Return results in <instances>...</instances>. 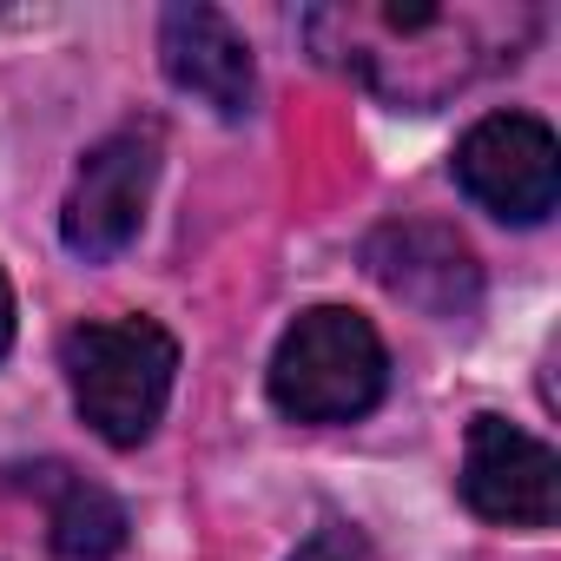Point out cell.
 I'll list each match as a JSON object with an SVG mask.
<instances>
[{"instance_id": "ba28073f", "label": "cell", "mask_w": 561, "mask_h": 561, "mask_svg": "<svg viewBox=\"0 0 561 561\" xmlns=\"http://www.w3.org/2000/svg\"><path fill=\"white\" fill-rule=\"evenodd\" d=\"M34 489L47 495V541L60 561H113L126 548V508L119 495H106L100 482L47 462V469H27Z\"/></svg>"}, {"instance_id": "30bf717a", "label": "cell", "mask_w": 561, "mask_h": 561, "mask_svg": "<svg viewBox=\"0 0 561 561\" xmlns=\"http://www.w3.org/2000/svg\"><path fill=\"white\" fill-rule=\"evenodd\" d=\"M14 351V291H8V277H0V357Z\"/></svg>"}, {"instance_id": "277c9868", "label": "cell", "mask_w": 561, "mask_h": 561, "mask_svg": "<svg viewBox=\"0 0 561 561\" xmlns=\"http://www.w3.org/2000/svg\"><path fill=\"white\" fill-rule=\"evenodd\" d=\"M456 185L502 225H541L561 198V152L535 113H489L456 146Z\"/></svg>"}, {"instance_id": "52a82bcc", "label": "cell", "mask_w": 561, "mask_h": 561, "mask_svg": "<svg viewBox=\"0 0 561 561\" xmlns=\"http://www.w3.org/2000/svg\"><path fill=\"white\" fill-rule=\"evenodd\" d=\"M159 67L179 93L205 100L218 119H244L257 100V67L244 34L218 8H165L159 21Z\"/></svg>"}, {"instance_id": "6da1fadb", "label": "cell", "mask_w": 561, "mask_h": 561, "mask_svg": "<svg viewBox=\"0 0 561 561\" xmlns=\"http://www.w3.org/2000/svg\"><path fill=\"white\" fill-rule=\"evenodd\" d=\"M60 370H67L73 410L93 423V436L113 443V449H139L159 430L165 403H172L179 344L152 318L73 324L60 337Z\"/></svg>"}, {"instance_id": "7a4b0ae2", "label": "cell", "mask_w": 561, "mask_h": 561, "mask_svg": "<svg viewBox=\"0 0 561 561\" xmlns=\"http://www.w3.org/2000/svg\"><path fill=\"white\" fill-rule=\"evenodd\" d=\"M383 383H390L383 337L370 318L344 305L305 311L277 337V357H271V403L291 423H351L383 403Z\"/></svg>"}, {"instance_id": "9c48e42d", "label": "cell", "mask_w": 561, "mask_h": 561, "mask_svg": "<svg viewBox=\"0 0 561 561\" xmlns=\"http://www.w3.org/2000/svg\"><path fill=\"white\" fill-rule=\"evenodd\" d=\"M291 561H357V541H351L344 528H318V535H311Z\"/></svg>"}, {"instance_id": "3957f363", "label": "cell", "mask_w": 561, "mask_h": 561, "mask_svg": "<svg viewBox=\"0 0 561 561\" xmlns=\"http://www.w3.org/2000/svg\"><path fill=\"white\" fill-rule=\"evenodd\" d=\"M152 185H159V126H119L113 139H100L80 159L67 211H60L67 251L87 257V264L119 257L139 238V225H146Z\"/></svg>"}, {"instance_id": "8992f818", "label": "cell", "mask_w": 561, "mask_h": 561, "mask_svg": "<svg viewBox=\"0 0 561 561\" xmlns=\"http://www.w3.org/2000/svg\"><path fill=\"white\" fill-rule=\"evenodd\" d=\"M364 257H370V277H377V285H383L390 298L416 305L423 318H469V311L482 305L476 251H469L449 225H423V218L383 225Z\"/></svg>"}, {"instance_id": "5b68a950", "label": "cell", "mask_w": 561, "mask_h": 561, "mask_svg": "<svg viewBox=\"0 0 561 561\" xmlns=\"http://www.w3.org/2000/svg\"><path fill=\"white\" fill-rule=\"evenodd\" d=\"M456 482H462V502L502 528H554V515H561V456L502 416L469 423Z\"/></svg>"}]
</instances>
